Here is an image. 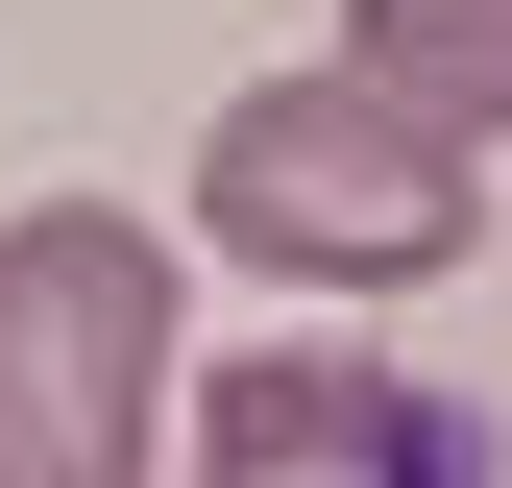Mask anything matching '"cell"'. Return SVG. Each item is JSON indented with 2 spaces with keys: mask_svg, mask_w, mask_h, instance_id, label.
<instances>
[{
  "mask_svg": "<svg viewBox=\"0 0 512 488\" xmlns=\"http://www.w3.org/2000/svg\"><path fill=\"white\" fill-rule=\"evenodd\" d=\"M171 440V244L122 196L0 220V488H147Z\"/></svg>",
  "mask_w": 512,
  "mask_h": 488,
  "instance_id": "2",
  "label": "cell"
},
{
  "mask_svg": "<svg viewBox=\"0 0 512 488\" xmlns=\"http://www.w3.org/2000/svg\"><path fill=\"white\" fill-rule=\"evenodd\" d=\"M342 74H366V98H415L439 147L488 171V147H512V0H342Z\"/></svg>",
  "mask_w": 512,
  "mask_h": 488,
  "instance_id": "4",
  "label": "cell"
},
{
  "mask_svg": "<svg viewBox=\"0 0 512 488\" xmlns=\"http://www.w3.org/2000/svg\"><path fill=\"white\" fill-rule=\"evenodd\" d=\"M171 440H196V488H488V415H439L415 366H366V342H244V366H196Z\"/></svg>",
  "mask_w": 512,
  "mask_h": 488,
  "instance_id": "3",
  "label": "cell"
},
{
  "mask_svg": "<svg viewBox=\"0 0 512 488\" xmlns=\"http://www.w3.org/2000/svg\"><path fill=\"white\" fill-rule=\"evenodd\" d=\"M196 220L244 269H293V293H439L488 244V171L415 98H366V74H244L220 147H196Z\"/></svg>",
  "mask_w": 512,
  "mask_h": 488,
  "instance_id": "1",
  "label": "cell"
}]
</instances>
